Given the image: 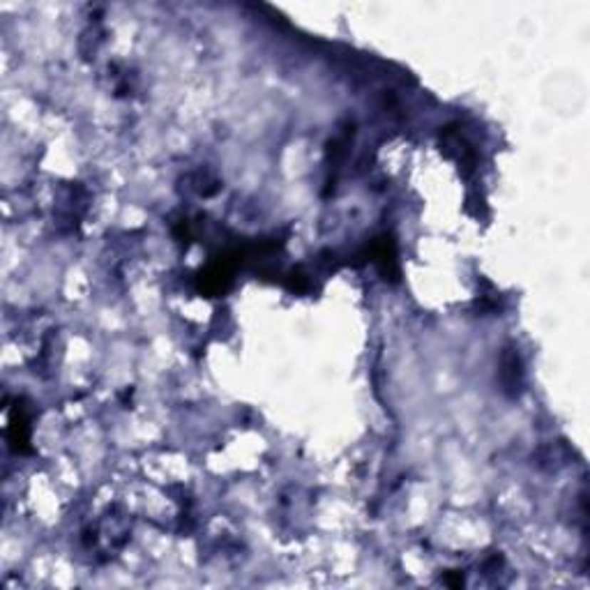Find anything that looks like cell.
I'll use <instances>...</instances> for the list:
<instances>
[{"instance_id": "cell-1", "label": "cell", "mask_w": 590, "mask_h": 590, "mask_svg": "<svg viewBox=\"0 0 590 590\" xmlns=\"http://www.w3.org/2000/svg\"><path fill=\"white\" fill-rule=\"evenodd\" d=\"M500 378H503L505 390H512V395H517L521 388V367L514 353H507L503 358V373H500Z\"/></svg>"}]
</instances>
